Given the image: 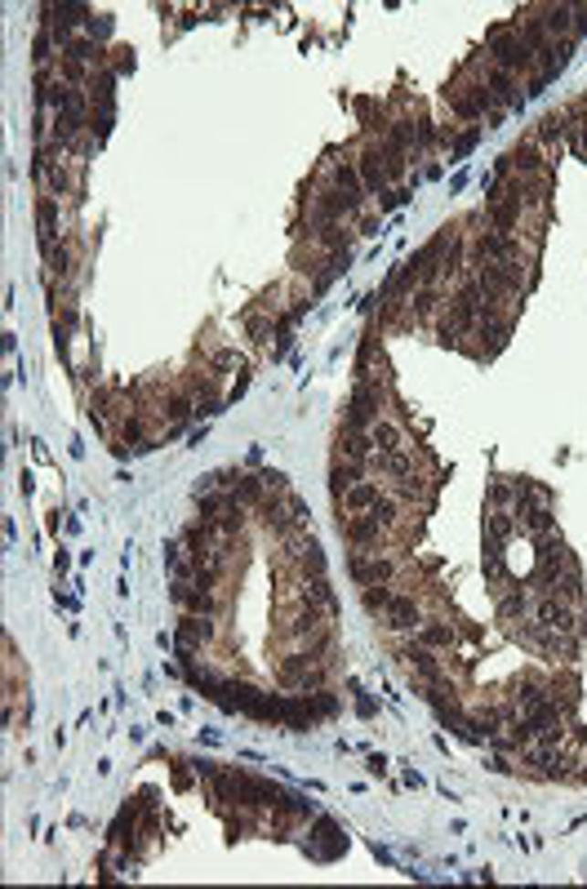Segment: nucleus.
<instances>
[{"instance_id": "2", "label": "nucleus", "mask_w": 587, "mask_h": 889, "mask_svg": "<svg viewBox=\"0 0 587 889\" xmlns=\"http://www.w3.org/2000/svg\"><path fill=\"white\" fill-rule=\"evenodd\" d=\"M383 622H387L392 632H418V627H423V605H418L414 596H401V591H396V601H392V610L383 614Z\"/></svg>"}, {"instance_id": "1", "label": "nucleus", "mask_w": 587, "mask_h": 889, "mask_svg": "<svg viewBox=\"0 0 587 889\" xmlns=\"http://www.w3.org/2000/svg\"><path fill=\"white\" fill-rule=\"evenodd\" d=\"M383 498V485L379 480H356L351 489H343V494H334V507L343 512V520L347 516H365L374 503Z\"/></svg>"}, {"instance_id": "3", "label": "nucleus", "mask_w": 587, "mask_h": 889, "mask_svg": "<svg viewBox=\"0 0 587 889\" xmlns=\"http://www.w3.org/2000/svg\"><path fill=\"white\" fill-rule=\"evenodd\" d=\"M173 641H178V650H196V645H209V641H214V627H209L201 614H187L183 622H178Z\"/></svg>"}, {"instance_id": "4", "label": "nucleus", "mask_w": 587, "mask_h": 889, "mask_svg": "<svg viewBox=\"0 0 587 889\" xmlns=\"http://www.w3.org/2000/svg\"><path fill=\"white\" fill-rule=\"evenodd\" d=\"M370 441L379 454H401L405 449V427L396 423V418H379L374 427H370Z\"/></svg>"}]
</instances>
